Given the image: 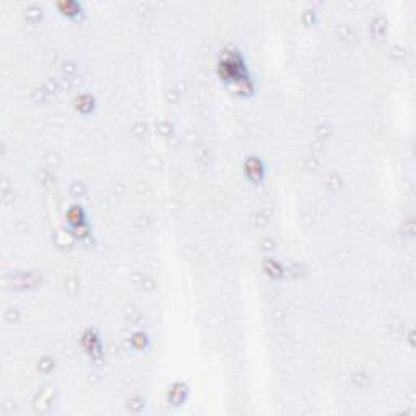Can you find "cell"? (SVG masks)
<instances>
[{
    "instance_id": "6da1fadb",
    "label": "cell",
    "mask_w": 416,
    "mask_h": 416,
    "mask_svg": "<svg viewBox=\"0 0 416 416\" xmlns=\"http://www.w3.org/2000/svg\"><path fill=\"white\" fill-rule=\"evenodd\" d=\"M220 75L226 81H239L245 77L244 60L237 51H224L220 59Z\"/></svg>"
},
{
    "instance_id": "7a4b0ae2",
    "label": "cell",
    "mask_w": 416,
    "mask_h": 416,
    "mask_svg": "<svg viewBox=\"0 0 416 416\" xmlns=\"http://www.w3.org/2000/svg\"><path fill=\"white\" fill-rule=\"evenodd\" d=\"M245 174H247L249 179L254 181V182L262 181V177H263L262 161L257 160V158H249L247 161H245Z\"/></svg>"
},
{
    "instance_id": "3957f363",
    "label": "cell",
    "mask_w": 416,
    "mask_h": 416,
    "mask_svg": "<svg viewBox=\"0 0 416 416\" xmlns=\"http://www.w3.org/2000/svg\"><path fill=\"white\" fill-rule=\"evenodd\" d=\"M57 7L65 13V15H69V17H77V13H80V10H81V5L77 4V2H72V0L59 2Z\"/></svg>"
},
{
    "instance_id": "277c9868",
    "label": "cell",
    "mask_w": 416,
    "mask_h": 416,
    "mask_svg": "<svg viewBox=\"0 0 416 416\" xmlns=\"http://www.w3.org/2000/svg\"><path fill=\"white\" fill-rule=\"evenodd\" d=\"M69 220L72 224H75V226H80L81 223H83L85 220V213H83V210H81V207H72L70 211H69Z\"/></svg>"
}]
</instances>
